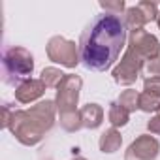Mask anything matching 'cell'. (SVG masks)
I'll return each instance as SVG.
<instances>
[{
  "instance_id": "8fae6325",
  "label": "cell",
  "mask_w": 160,
  "mask_h": 160,
  "mask_svg": "<svg viewBox=\"0 0 160 160\" xmlns=\"http://www.w3.org/2000/svg\"><path fill=\"white\" fill-rule=\"evenodd\" d=\"M121 145H122V136H121V132H119L117 128H113V126L108 128V130L100 136V139H98L100 151H102V152H108V154L119 151Z\"/></svg>"
},
{
  "instance_id": "4fadbf2b",
  "label": "cell",
  "mask_w": 160,
  "mask_h": 160,
  "mask_svg": "<svg viewBox=\"0 0 160 160\" xmlns=\"http://www.w3.org/2000/svg\"><path fill=\"white\" fill-rule=\"evenodd\" d=\"M128 119H130V113L119 104V102H111L109 104V111H108V121L111 122L113 128H121L124 124H128Z\"/></svg>"
},
{
  "instance_id": "2e32d148",
  "label": "cell",
  "mask_w": 160,
  "mask_h": 160,
  "mask_svg": "<svg viewBox=\"0 0 160 160\" xmlns=\"http://www.w3.org/2000/svg\"><path fill=\"white\" fill-rule=\"evenodd\" d=\"M139 109L145 113H152L160 109V96L149 94V92H139Z\"/></svg>"
},
{
  "instance_id": "30bf717a",
  "label": "cell",
  "mask_w": 160,
  "mask_h": 160,
  "mask_svg": "<svg viewBox=\"0 0 160 160\" xmlns=\"http://www.w3.org/2000/svg\"><path fill=\"white\" fill-rule=\"evenodd\" d=\"M79 115H81L83 128H89V130H94L104 122V109L98 104H85L79 109Z\"/></svg>"
},
{
  "instance_id": "5bb4252c",
  "label": "cell",
  "mask_w": 160,
  "mask_h": 160,
  "mask_svg": "<svg viewBox=\"0 0 160 160\" xmlns=\"http://www.w3.org/2000/svg\"><path fill=\"white\" fill-rule=\"evenodd\" d=\"M66 77V73H62L58 68H53V66H49V68H43L42 70V81H43V85L47 87V89H57L60 83H62V79Z\"/></svg>"
},
{
  "instance_id": "7c38bea8",
  "label": "cell",
  "mask_w": 160,
  "mask_h": 160,
  "mask_svg": "<svg viewBox=\"0 0 160 160\" xmlns=\"http://www.w3.org/2000/svg\"><path fill=\"white\" fill-rule=\"evenodd\" d=\"M122 19H124V25H126L128 32L141 30V28H143V27L149 23V21L145 19L143 12L139 10V6H138V4H136V6H132V8H126V12H124Z\"/></svg>"
},
{
  "instance_id": "ac0fdd59",
  "label": "cell",
  "mask_w": 160,
  "mask_h": 160,
  "mask_svg": "<svg viewBox=\"0 0 160 160\" xmlns=\"http://www.w3.org/2000/svg\"><path fill=\"white\" fill-rule=\"evenodd\" d=\"M138 6H139V10L143 12V15H145V19L151 23V21H156V17H158V8H160V4H156V2H151V0H141V2H138Z\"/></svg>"
},
{
  "instance_id": "52a82bcc",
  "label": "cell",
  "mask_w": 160,
  "mask_h": 160,
  "mask_svg": "<svg viewBox=\"0 0 160 160\" xmlns=\"http://www.w3.org/2000/svg\"><path fill=\"white\" fill-rule=\"evenodd\" d=\"M128 47H132L143 60H152L160 57V42L156 36L149 34L145 28L134 30L128 36Z\"/></svg>"
},
{
  "instance_id": "ba28073f",
  "label": "cell",
  "mask_w": 160,
  "mask_h": 160,
  "mask_svg": "<svg viewBox=\"0 0 160 160\" xmlns=\"http://www.w3.org/2000/svg\"><path fill=\"white\" fill-rule=\"evenodd\" d=\"M160 152V143L154 136L143 134L138 136L126 149L124 160H156Z\"/></svg>"
},
{
  "instance_id": "7402d4cb",
  "label": "cell",
  "mask_w": 160,
  "mask_h": 160,
  "mask_svg": "<svg viewBox=\"0 0 160 160\" xmlns=\"http://www.w3.org/2000/svg\"><path fill=\"white\" fill-rule=\"evenodd\" d=\"M147 130H149L151 134H156V136H160V115H154V117H151V121L147 122Z\"/></svg>"
},
{
  "instance_id": "3957f363",
  "label": "cell",
  "mask_w": 160,
  "mask_h": 160,
  "mask_svg": "<svg viewBox=\"0 0 160 160\" xmlns=\"http://www.w3.org/2000/svg\"><path fill=\"white\" fill-rule=\"evenodd\" d=\"M34 57L28 49L13 45L2 53V81L6 85H21L27 79H32Z\"/></svg>"
},
{
  "instance_id": "603a6c76",
  "label": "cell",
  "mask_w": 160,
  "mask_h": 160,
  "mask_svg": "<svg viewBox=\"0 0 160 160\" xmlns=\"http://www.w3.org/2000/svg\"><path fill=\"white\" fill-rule=\"evenodd\" d=\"M72 160H87V158H83V156H73Z\"/></svg>"
},
{
  "instance_id": "44dd1931",
  "label": "cell",
  "mask_w": 160,
  "mask_h": 160,
  "mask_svg": "<svg viewBox=\"0 0 160 160\" xmlns=\"http://www.w3.org/2000/svg\"><path fill=\"white\" fill-rule=\"evenodd\" d=\"M145 73H147V77H160V57L158 58H152V60H149L147 64H145Z\"/></svg>"
},
{
  "instance_id": "9c48e42d",
  "label": "cell",
  "mask_w": 160,
  "mask_h": 160,
  "mask_svg": "<svg viewBox=\"0 0 160 160\" xmlns=\"http://www.w3.org/2000/svg\"><path fill=\"white\" fill-rule=\"evenodd\" d=\"M45 85L42 79H27L25 83H21L19 87H15V100L19 104H30L36 102L38 98L43 96L45 92Z\"/></svg>"
},
{
  "instance_id": "cb8c5ba5",
  "label": "cell",
  "mask_w": 160,
  "mask_h": 160,
  "mask_svg": "<svg viewBox=\"0 0 160 160\" xmlns=\"http://www.w3.org/2000/svg\"><path fill=\"white\" fill-rule=\"evenodd\" d=\"M156 25H158V28H160V13H158V17H156Z\"/></svg>"
},
{
  "instance_id": "7a4b0ae2",
  "label": "cell",
  "mask_w": 160,
  "mask_h": 160,
  "mask_svg": "<svg viewBox=\"0 0 160 160\" xmlns=\"http://www.w3.org/2000/svg\"><path fill=\"white\" fill-rule=\"evenodd\" d=\"M57 104L53 100H42L30 109H12L6 128L15 136V139L27 147L38 145L45 132L55 124Z\"/></svg>"
},
{
  "instance_id": "d6986e66",
  "label": "cell",
  "mask_w": 160,
  "mask_h": 160,
  "mask_svg": "<svg viewBox=\"0 0 160 160\" xmlns=\"http://www.w3.org/2000/svg\"><path fill=\"white\" fill-rule=\"evenodd\" d=\"M100 8H104L106 13H113V15H121L122 12H126L124 0H115V2H100Z\"/></svg>"
},
{
  "instance_id": "5b68a950",
  "label": "cell",
  "mask_w": 160,
  "mask_h": 160,
  "mask_svg": "<svg viewBox=\"0 0 160 160\" xmlns=\"http://www.w3.org/2000/svg\"><path fill=\"white\" fill-rule=\"evenodd\" d=\"M145 68V60L132 49V47H126L122 58L119 60V64L113 68L111 75H113V81L119 83V85H134L138 81V77L141 73V70Z\"/></svg>"
},
{
  "instance_id": "9a60e30c",
  "label": "cell",
  "mask_w": 160,
  "mask_h": 160,
  "mask_svg": "<svg viewBox=\"0 0 160 160\" xmlns=\"http://www.w3.org/2000/svg\"><path fill=\"white\" fill-rule=\"evenodd\" d=\"M117 102H119L128 113H132V111L139 109V92L134 91V89H126V91L121 92V96H119Z\"/></svg>"
},
{
  "instance_id": "ffe728a7",
  "label": "cell",
  "mask_w": 160,
  "mask_h": 160,
  "mask_svg": "<svg viewBox=\"0 0 160 160\" xmlns=\"http://www.w3.org/2000/svg\"><path fill=\"white\" fill-rule=\"evenodd\" d=\"M143 92L160 96V77H145V81H143Z\"/></svg>"
},
{
  "instance_id": "277c9868",
  "label": "cell",
  "mask_w": 160,
  "mask_h": 160,
  "mask_svg": "<svg viewBox=\"0 0 160 160\" xmlns=\"http://www.w3.org/2000/svg\"><path fill=\"white\" fill-rule=\"evenodd\" d=\"M83 87V79L75 73H66L62 83L57 87V111L60 115H70L77 113V102H79V91Z\"/></svg>"
},
{
  "instance_id": "e0dca14e",
  "label": "cell",
  "mask_w": 160,
  "mask_h": 160,
  "mask_svg": "<svg viewBox=\"0 0 160 160\" xmlns=\"http://www.w3.org/2000/svg\"><path fill=\"white\" fill-rule=\"evenodd\" d=\"M60 126H62L66 132H77L79 128H83L79 111H77V113H70V115H60Z\"/></svg>"
},
{
  "instance_id": "8992f818",
  "label": "cell",
  "mask_w": 160,
  "mask_h": 160,
  "mask_svg": "<svg viewBox=\"0 0 160 160\" xmlns=\"http://www.w3.org/2000/svg\"><path fill=\"white\" fill-rule=\"evenodd\" d=\"M47 57L49 60L64 66V68H75L81 60L79 57V47L75 45V42L72 40H66L62 36H53L49 42H47Z\"/></svg>"
},
{
  "instance_id": "6da1fadb",
  "label": "cell",
  "mask_w": 160,
  "mask_h": 160,
  "mask_svg": "<svg viewBox=\"0 0 160 160\" xmlns=\"http://www.w3.org/2000/svg\"><path fill=\"white\" fill-rule=\"evenodd\" d=\"M128 28L121 15L102 13L96 15L79 40V57L87 70L106 72L119 58L126 45Z\"/></svg>"
},
{
  "instance_id": "d4e9b609",
  "label": "cell",
  "mask_w": 160,
  "mask_h": 160,
  "mask_svg": "<svg viewBox=\"0 0 160 160\" xmlns=\"http://www.w3.org/2000/svg\"><path fill=\"white\" fill-rule=\"evenodd\" d=\"M158 115H160V109H158Z\"/></svg>"
}]
</instances>
